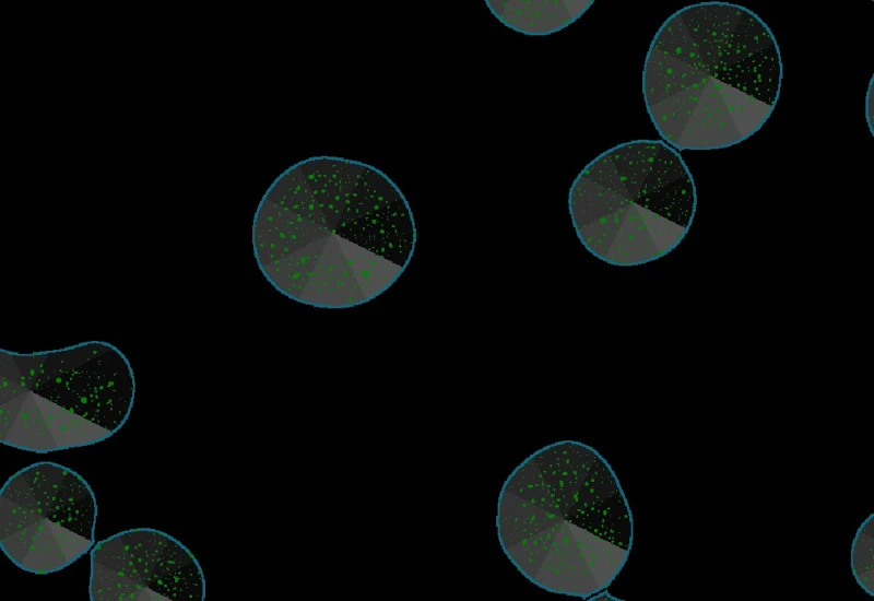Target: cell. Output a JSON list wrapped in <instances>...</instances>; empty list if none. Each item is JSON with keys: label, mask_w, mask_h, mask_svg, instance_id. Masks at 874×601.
Masks as SVG:
<instances>
[{"label": "cell", "mask_w": 874, "mask_h": 601, "mask_svg": "<svg viewBox=\"0 0 874 601\" xmlns=\"http://www.w3.org/2000/svg\"><path fill=\"white\" fill-rule=\"evenodd\" d=\"M413 212L377 167L312 156L280 174L256 210L252 246L263 276L305 305L368 303L403 274L414 254Z\"/></svg>", "instance_id": "1"}, {"label": "cell", "mask_w": 874, "mask_h": 601, "mask_svg": "<svg viewBox=\"0 0 874 601\" xmlns=\"http://www.w3.org/2000/svg\"><path fill=\"white\" fill-rule=\"evenodd\" d=\"M782 81L780 49L752 10L700 2L670 15L656 33L642 71L649 117L675 150L735 145L769 119Z\"/></svg>", "instance_id": "2"}, {"label": "cell", "mask_w": 874, "mask_h": 601, "mask_svg": "<svg viewBox=\"0 0 874 601\" xmlns=\"http://www.w3.org/2000/svg\"><path fill=\"white\" fill-rule=\"evenodd\" d=\"M633 527L614 470L577 440L534 451L498 496L504 553L530 582L557 594L588 599L606 590L628 559Z\"/></svg>", "instance_id": "3"}, {"label": "cell", "mask_w": 874, "mask_h": 601, "mask_svg": "<svg viewBox=\"0 0 874 601\" xmlns=\"http://www.w3.org/2000/svg\"><path fill=\"white\" fill-rule=\"evenodd\" d=\"M135 394L126 355L105 341L0 350V440L44 453L94 445L127 422Z\"/></svg>", "instance_id": "4"}, {"label": "cell", "mask_w": 874, "mask_h": 601, "mask_svg": "<svg viewBox=\"0 0 874 601\" xmlns=\"http://www.w3.org/2000/svg\"><path fill=\"white\" fill-rule=\"evenodd\" d=\"M693 176L662 140H634L598 155L568 196L572 226L598 259L617 267L664 257L684 239L696 212Z\"/></svg>", "instance_id": "5"}, {"label": "cell", "mask_w": 874, "mask_h": 601, "mask_svg": "<svg viewBox=\"0 0 874 601\" xmlns=\"http://www.w3.org/2000/svg\"><path fill=\"white\" fill-rule=\"evenodd\" d=\"M96 498L75 471L40 461L10 476L0 493V546L19 568L59 571L95 542Z\"/></svg>", "instance_id": "6"}, {"label": "cell", "mask_w": 874, "mask_h": 601, "mask_svg": "<svg viewBox=\"0 0 874 601\" xmlns=\"http://www.w3.org/2000/svg\"><path fill=\"white\" fill-rule=\"evenodd\" d=\"M92 601H203L205 579L192 552L174 537L135 528L91 552Z\"/></svg>", "instance_id": "7"}, {"label": "cell", "mask_w": 874, "mask_h": 601, "mask_svg": "<svg viewBox=\"0 0 874 601\" xmlns=\"http://www.w3.org/2000/svg\"><path fill=\"white\" fill-rule=\"evenodd\" d=\"M485 3L507 27L528 36H545L577 21L593 0H486Z\"/></svg>", "instance_id": "8"}, {"label": "cell", "mask_w": 874, "mask_h": 601, "mask_svg": "<svg viewBox=\"0 0 874 601\" xmlns=\"http://www.w3.org/2000/svg\"><path fill=\"white\" fill-rule=\"evenodd\" d=\"M874 515L871 514L860 526L851 547V568L858 584L870 596L874 594Z\"/></svg>", "instance_id": "9"}]
</instances>
